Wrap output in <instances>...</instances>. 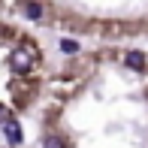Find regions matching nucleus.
<instances>
[{
    "label": "nucleus",
    "mask_w": 148,
    "mask_h": 148,
    "mask_svg": "<svg viewBox=\"0 0 148 148\" xmlns=\"http://www.w3.org/2000/svg\"><path fill=\"white\" fill-rule=\"evenodd\" d=\"M30 64H33V51L30 49H15L12 51V66L15 70H27Z\"/></svg>",
    "instance_id": "nucleus-1"
},
{
    "label": "nucleus",
    "mask_w": 148,
    "mask_h": 148,
    "mask_svg": "<svg viewBox=\"0 0 148 148\" xmlns=\"http://www.w3.org/2000/svg\"><path fill=\"white\" fill-rule=\"evenodd\" d=\"M3 133H6V139H9L12 145H21V124H18V121H6L3 124Z\"/></svg>",
    "instance_id": "nucleus-2"
},
{
    "label": "nucleus",
    "mask_w": 148,
    "mask_h": 148,
    "mask_svg": "<svg viewBox=\"0 0 148 148\" xmlns=\"http://www.w3.org/2000/svg\"><path fill=\"white\" fill-rule=\"evenodd\" d=\"M124 64L130 66V70H142V66H145V55H142V51H136V49H133V51H127Z\"/></svg>",
    "instance_id": "nucleus-3"
},
{
    "label": "nucleus",
    "mask_w": 148,
    "mask_h": 148,
    "mask_svg": "<svg viewBox=\"0 0 148 148\" xmlns=\"http://www.w3.org/2000/svg\"><path fill=\"white\" fill-rule=\"evenodd\" d=\"M6 121H12V118H9V109H3V106H0V124H6Z\"/></svg>",
    "instance_id": "nucleus-7"
},
{
    "label": "nucleus",
    "mask_w": 148,
    "mask_h": 148,
    "mask_svg": "<svg viewBox=\"0 0 148 148\" xmlns=\"http://www.w3.org/2000/svg\"><path fill=\"white\" fill-rule=\"evenodd\" d=\"M24 15H27L30 21H39V18H42V6L33 3V0H27V3H24Z\"/></svg>",
    "instance_id": "nucleus-4"
},
{
    "label": "nucleus",
    "mask_w": 148,
    "mask_h": 148,
    "mask_svg": "<svg viewBox=\"0 0 148 148\" xmlns=\"http://www.w3.org/2000/svg\"><path fill=\"white\" fill-rule=\"evenodd\" d=\"M42 148H66V145H64V139H60V136H45V139H42Z\"/></svg>",
    "instance_id": "nucleus-6"
},
{
    "label": "nucleus",
    "mask_w": 148,
    "mask_h": 148,
    "mask_svg": "<svg viewBox=\"0 0 148 148\" xmlns=\"http://www.w3.org/2000/svg\"><path fill=\"white\" fill-rule=\"evenodd\" d=\"M60 51H64V55H76L79 42H76V39H60Z\"/></svg>",
    "instance_id": "nucleus-5"
}]
</instances>
